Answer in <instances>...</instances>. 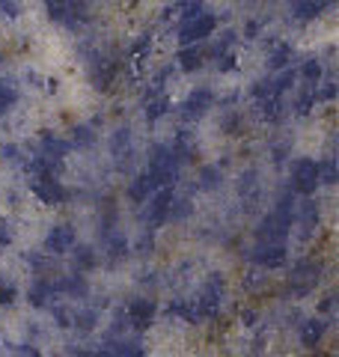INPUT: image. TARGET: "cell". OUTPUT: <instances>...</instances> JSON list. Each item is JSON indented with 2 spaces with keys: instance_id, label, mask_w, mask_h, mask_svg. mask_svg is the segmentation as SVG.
Returning a JSON list of instances; mask_svg holds the SVG:
<instances>
[{
  "instance_id": "4dcf8cb0",
  "label": "cell",
  "mask_w": 339,
  "mask_h": 357,
  "mask_svg": "<svg viewBox=\"0 0 339 357\" xmlns=\"http://www.w3.org/2000/svg\"><path fill=\"white\" fill-rule=\"evenodd\" d=\"M319 182L322 185H333L336 182V161L333 158L319 161Z\"/></svg>"
},
{
  "instance_id": "44dd1931",
  "label": "cell",
  "mask_w": 339,
  "mask_h": 357,
  "mask_svg": "<svg viewBox=\"0 0 339 357\" xmlns=\"http://www.w3.org/2000/svg\"><path fill=\"white\" fill-rule=\"evenodd\" d=\"M292 60H295V48H292V45H274V51H271V57H268L271 69H286Z\"/></svg>"
},
{
  "instance_id": "30bf717a",
  "label": "cell",
  "mask_w": 339,
  "mask_h": 357,
  "mask_svg": "<svg viewBox=\"0 0 339 357\" xmlns=\"http://www.w3.org/2000/svg\"><path fill=\"white\" fill-rule=\"evenodd\" d=\"M75 244H77L75 229L66 227V223H60V227H54L48 236H45V253H48V256H60V253L75 250Z\"/></svg>"
},
{
  "instance_id": "e575fe53",
  "label": "cell",
  "mask_w": 339,
  "mask_h": 357,
  "mask_svg": "<svg viewBox=\"0 0 339 357\" xmlns=\"http://www.w3.org/2000/svg\"><path fill=\"white\" fill-rule=\"evenodd\" d=\"M312 107H315V96H312V89H310V93H303V96L298 98V102H295V110L303 116V114H310Z\"/></svg>"
},
{
  "instance_id": "ab89813d",
  "label": "cell",
  "mask_w": 339,
  "mask_h": 357,
  "mask_svg": "<svg viewBox=\"0 0 339 357\" xmlns=\"http://www.w3.org/2000/svg\"><path fill=\"white\" fill-rule=\"evenodd\" d=\"M18 351L24 354V357H42V354H39L36 349H33V345H18Z\"/></svg>"
},
{
  "instance_id": "8fae6325",
  "label": "cell",
  "mask_w": 339,
  "mask_h": 357,
  "mask_svg": "<svg viewBox=\"0 0 339 357\" xmlns=\"http://www.w3.org/2000/svg\"><path fill=\"white\" fill-rule=\"evenodd\" d=\"M223 280L220 277H211L209 286H206V292H202L197 298V312H199V319L202 316H218V310H220V301H223Z\"/></svg>"
},
{
  "instance_id": "7c38bea8",
  "label": "cell",
  "mask_w": 339,
  "mask_h": 357,
  "mask_svg": "<svg viewBox=\"0 0 339 357\" xmlns=\"http://www.w3.org/2000/svg\"><path fill=\"white\" fill-rule=\"evenodd\" d=\"M69 149H72V143L69 140H63V137H56V134H42V158L48 161V164H54L56 170L63 167V161H66V155H69Z\"/></svg>"
},
{
  "instance_id": "7a4b0ae2",
  "label": "cell",
  "mask_w": 339,
  "mask_h": 357,
  "mask_svg": "<svg viewBox=\"0 0 339 357\" xmlns=\"http://www.w3.org/2000/svg\"><path fill=\"white\" fill-rule=\"evenodd\" d=\"M319 161L312 158H298L292 164V173H289V188L301 197H310L319 191Z\"/></svg>"
},
{
  "instance_id": "5b68a950",
  "label": "cell",
  "mask_w": 339,
  "mask_h": 357,
  "mask_svg": "<svg viewBox=\"0 0 339 357\" xmlns=\"http://www.w3.org/2000/svg\"><path fill=\"white\" fill-rule=\"evenodd\" d=\"M146 211H143V220L149 223L152 229H158L161 223L170 220V206H173V188H161V191H155L149 199H146Z\"/></svg>"
},
{
  "instance_id": "277c9868",
  "label": "cell",
  "mask_w": 339,
  "mask_h": 357,
  "mask_svg": "<svg viewBox=\"0 0 339 357\" xmlns=\"http://www.w3.org/2000/svg\"><path fill=\"white\" fill-rule=\"evenodd\" d=\"M30 188L45 206H63L66 199H69V191H66V185L56 178V173H36Z\"/></svg>"
},
{
  "instance_id": "60d3db41",
  "label": "cell",
  "mask_w": 339,
  "mask_h": 357,
  "mask_svg": "<svg viewBox=\"0 0 339 357\" xmlns=\"http://www.w3.org/2000/svg\"><path fill=\"white\" fill-rule=\"evenodd\" d=\"M333 304H336L333 295H327V298L322 301V312H333Z\"/></svg>"
},
{
  "instance_id": "f35d334b",
  "label": "cell",
  "mask_w": 339,
  "mask_h": 357,
  "mask_svg": "<svg viewBox=\"0 0 339 357\" xmlns=\"http://www.w3.org/2000/svg\"><path fill=\"white\" fill-rule=\"evenodd\" d=\"M0 152H3V158H6V161H18V158H21V155H18V146H3Z\"/></svg>"
},
{
  "instance_id": "d6a6232c",
  "label": "cell",
  "mask_w": 339,
  "mask_h": 357,
  "mask_svg": "<svg viewBox=\"0 0 339 357\" xmlns=\"http://www.w3.org/2000/svg\"><path fill=\"white\" fill-rule=\"evenodd\" d=\"M220 185V170L218 167H202L199 170V188H214Z\"/></svg>"
},
{
  "instance_id": "ba28073f",
  "label": "cell",
  "mask_w": 339,
  "mask_h": 357,
  "mask_svg": "<svg viewBox=\"0 0 339 357\" xmlns=\"http://www.w3.org/2000/svg\"><path fill=\"white\" fill-rule=\"evenodd\" d=\"M214 107V93L211 89H194V93H190L185 102H182V119L185 122H197V119H202L209 114V110Z\"/></svg>"
},
{
  "instance_id": "52a82bcc",
  "label": "cell",
  "mask_w": 339,
  "mask_h": 357,
  "mask_svg": "<svg viewBox=\"0 0 339 357\" xmlns=\"http://www.w3.org/2000/svg\"><path fill=\"white\" fill-rule=\"evenodd\" d=\"M155 316H158V307H155L152 298H134V301H128V307H126V319H128V325L134 331L152 328Z\"/></svg>"
},
{
  "instance_id": "484cf974",
  "label": "cell",
  "mask_w": 339,
  "mask_h": 357,
  "mask_svg": "<svg viewBox=\"0 0 339 357\" xmlns=\"http://www.w3.org/2000/svg\"><path fill=\"white\" fill-rule=\"evenodd\" d=\"M105 244H107V256H110V259H119V256H126V253H128L126 238L113 236V232H105Z\"/></svg>"
},
{
  "instance_id": "3957f363",
  "label": "cell",
  "mask_w": 339,
  "mask_h": 357,
  "mask_svg": "<svg viewBox=\"0 0 339 357\" xmlns=\"http://www.w3.org/2000/svg\"><path fill=\"white\" fill-rule=\"evenodd\" d=\"M214 30H218V18L202 9L199 15L182 18V24H179V42H182V45H197L202 39L214 36Z\"/></svg>"
},
{
  "instance_id": "b9f144b4",
  "label": "cell",
  "mask_w": 339,
  "mask_h": 357,
  "mask_svg": "<svg viewBox=\"0 0 339 357\" xmlns=\"http://www.w3.org/2000/svg\"><path fill=\"white\" fill-rule=\"evenodd\" d=\"M93 357H113V349H101V351H93Z\"/></svg>"
},
{
  "instance_id": "f546056e",
  "label": "cell",
  "mask_w": 339,
  "mask_h": 357,
  "mask_svg": "<svg viewBox=\"0 0 339 357\" xmlns=\"http://www.w3.org/2000/svg\"><path fill=\"white\" fill-rule=\"evenodd\" d=\"M113 349V357H143V345L137 342H119V345H110Z\"/></svg>"
},
{
  "instance_id": "9c48e42d",
  "label": "cell",
  "mask_w": 339,
  "mask_h": 357,
  "mask_svg": "<svg viewBox=\"0 0 339 357\" xmlns=\"http://www.w3.org/2000/svg\"><path fill=\"white\" fill-rule=\"evenodd\" d=\"M286 256V241H259L253 248V262L259 268H280Z\"/></svg>"
},
{
  "instance_id": "8d00e7d4",
  "label": "cell",
  "mask_w": 339,
  "mask_h": 357,
  "mask_svg": "<svg viewBox=\"0 0 339 357\" xmlns=\"http://www.w3.org/2000/svg\"><path fill=\"white\" fill-rule=\"evenodd\" d=\"M0 9H3V15H9V18L21 15V6L15 3V0H0Z\"/></svg>"
},
{
  "instance_id": "e0dca14e",
  "label": "cell",
  "mask_w": 339,
  "mask_h": 357,
  "mask_svg": "<svg viewBox=\"0 0 339 357\" xmlns=\"http://www.w3.org/2000/svg\"><path fill=\"white\" fill-rule=\"evenodd\" d=\"M143 105H146V107H143V110H146V119L155 122V119H161L167 110H170V98H167V93H164L161 86H152Z\"/></svg>"
},
{
  "instance_id": "8992f818",
  "label": "cell",
  "mask_w": 339,
  "mask_h": 357,
  "mask_svg": "<svg viewBox=\"0 0 339 357\" xmlns=\"http://www.w3.org/2000/svg\"><path fill=\"white\" fill-rule=\"evenodd\" d=\"M319 271H322V268L315 265V262H298L295 271L289 274V289H292V295H298V298L310 295L312 289H315V283H319Z\"/></svg>"
},
{
  "instance_id": "5bb4252c",
  "label": "cell",
  "mask_w": 339,
  "mask_h": 357,
  "mask_svg": "<svg viewBox=\"0 0 339 357\" xmlns=\"http://www.w3.org/2000/svg\"><path fill=\"white\" fill-rule=\"evenodd\" d=\"M116 72H119L116 63H110V60H96L93 69H89V81H93V86H98V89H110L113 81H116Z\"/></svg>"
},
{
  "instance_id": "f1b7e54d",
  "label": "cell",
  "mask_w": 339,
  "mask_h": 357,
  "mask_svg": "<svg viewBox=\"0 0 339 357\" xmlns=\"http://www.w3.org/2000/svg\"><path fill=\"white\" fill-rule=\"evenodd\" d=\"M15 105H18V89L9 86V84H0V114L9 107H15Z\"/></svg>"
},
{
  "instance_id": "83f0119b",
  "label": "cell",
  "mask_w": 339,
  "mask_h": 357,
  "mask_svg": "<svg viewBox=\"0 0 339 357\" xmlns=\"http://www.w3.org/2000/svg\"><path fill=\"white\" fill-rule=\"evenodd\" d=\"M170 316H179V319H185V321H197L199 319V312H197V304H170Z\"/></svg>"
},
{
  "instance_id": "d4e9b609",
  "label": "cell",
  "mask_w": 339,
  "mask_h": 357,
  "mask_svg": "<svg viewBox=\"0 0 339 357\" xmlns=\"http://www.w3.org/2000/svg\"><path fill=\"white\" fill-rule=\"evenodd\" d=\"M113 155L122 161L126 155H131V134L128 128H119L116 134H113Z\"/></svg>"
},
{
  "instance_id": "2e32d148",
  "label": "cell",
  "mask_w": 339,
  "mask_h": 357,
  "mask_svg": "<svg viewBox=\"0 0 339 357\" xmlns=\"http://www.w3.org/2000/svg\"><path fill=\"white\" fill-rule=\"evenodd\" d=\"M206 57H209V54L202 51L199 45H185V48L179 51V57H176V66L182 72H197V69L206 66Z\"/></svg>"
},
{
  "instance_id": "4316f807",
  "label": "cell",
  "mask_w": 339,
  "mask_h": 357,
  "mask_svg": "<svg viewBox=\"0 0 339 357\" xmlns=\"http://www.w3.org/2000/svg\"><path fill=\"white\" fill-rule=\"evenodd\" d=\"M96 319L98 316H96L93 310H84V312H75V316H72V325L81 331V333H89V331L96 328Z\"/></svg>"
},
{
  "instance_id": "cb8c5ba5",
  "label": "cell",
  "mask_w": 339,
  "mask_h": 357,
  "mask_svg": "<svg viewBox=\"0 0 339 357\" xmlns=\"http://www.w3.org/2000/svg\"><path fill=\"white\" fill-rule=\"evenodd\" d=\"M301 77H303L307 84H319L322 77H324V66L315 60V57H312V60H303V66H301Z\"/></svg>"
},
{
  "instance_id": "7402d4cb",
  "label": "cell",
  "mask_w": 339,
  "mask_h": 357,
  "mask_svg": "<svg viewBox=\"0 0 339 357\" xmlns=\"http://www.w3.org/2000/svg\"><path fill=\"white\" fill-rule=\"evenodd\" d=\"M69 143H72V146H81V149H84V146H93V143H96V131H93V126H75Z\"/></svg>"
},
{
  "instance_id": "4fadbf2b",
  "label": "cell",
  "mask_w": 339,
  "mask_h": 357,
  "mask_svg": "<svg viewBox=\"0 0 339 357\" xmlns=\"http://www.w3.org/2000/svg\"><path fill=\"white\" fill-rule=\"evenodd\" d=\"M45 13L51 21L66 27H77L75 24V0H45Z\"/></svg>"
},
{
  "instance_id": "7bdbcfd3",
  "label": "cell",
  "mask_w": 339,
  "mask_h": 357,
  "mask_svg": "<svg viewBox=\"0 0 339 357\" xmlns=\"http://www.w3.org/2000/svg\"><path fill=\"white\" fill-rule=\"evenodd\" d=\"M324 3H336V0H324Z\"/></svg>"
},
{
  "instance_id": "ffe728a7",
  "label": "cell",
  "mask_w": 339,
  "mask_h": 357,
  "mask_svg": "<svg viewBox=\"0 0 339 357\" xmlns=\"http://www.w3.org/2000/svg\"><path fill=\"white\" fill-rule=\"evenodd\" d=\"M155 191H161V188H155L152 185V178L149 176H137L134 178V182L128 185V197H131V203H146V199H149Z\"/></svg>"
},
{
  "instance_id": "d590c367",
  "label": "cell",
  "mask_w": 339,
  "mask_h": 357,
  "mask_svg": "<svg viewBox=\"0 0 339 357\" xmlns=\"http://www.w3.org/2000/svg\"><path fill=\"white\" fill-rule=\"evenodd\" d=\"M27 262L36 268V271H48V265H51L48 253H27Z\"/></svg>"
},
{
  "instance_id": "9a60e30c",
  "label": "cell",
  "mask_w": 339,
  "mask_h": 357,
  "mask_svg": "<svg viewBox=\"0 0 339 357\" xmlns=\"http://www.w3.org/2000/svg\"><path fill=\"white\" fill-rule=\"evenodd\" d=\"M324 6H327L324 0H292V3H289V13H292V18H295V21L307 24V21H315V18L322 15Z\"/></svg>"
},
{
  "instance_id": "603a6c76",
  "label": "cell",
  "mask_w": 339,
  "mask_h": 357,
  "mask_svg": "<svg viewBox=\"0 0 339 357\" xmlns=\"http://www.w3.org/2000/svg\"><path fill=\"white\" fill-rule=\"evenodd\" d=\"M98 262V256H96V250L93 248H77L75 250V271L77 274H84V271H89Z\"/></svg>"
},
{
  "instance_id": "74e56055",
  "label": "cell",
  "mask_w": 339,
  "mask_h": 357,
  "mask_svg": "<svg viewBox=\"0 0 339 357\" xmlns=\"http://www.w3.org/2000/svg\"><path fill=\"white\" fill-rule=\"evenodd\" d=\"M9 244H13V229L0 220V248H9Z\"/></svg>"
},
{
  "instance_id": "ac0fdd59",
  "label": "cell",
  "mask_w": 339,
  "mask_h": 357,
  "mask_svg": "<svg viewBox=\"0 0 339 357\" xmlns=\"http://www.w3.org/2000/svg\"><path fill=\"white\" fill-rule=\"evenodd\" d=\"M51 298H54V286H51L48 277H39V280L27 289V301L33 307H39V310L51 307Z\"/></svg>"
},
{
  "instance_id": "6da1fadb",
  "label": "cell",
  "mask_w": 339,
  "mask_h": 357,
  "mask_svg": "<svg viewBox=\"0 0 339 357\" xmlns=\"http://www.w3.org/2000/svg\"><path fill=\"white\" fill-rule=\"evenodd\" d=\"M179 158L173 155V149L170 146H155L152 155H149V167H146V176L152 178L155 188H170L176 182L179 176Z\"/></svg>"
},
{
  "instance_id": "d6986e66",
  "label": "cell",
  "mask_w": 339,
  "mask_h": 357,
  "mask_svg": "<svg viewBox=\"0 0 339 357\" xmlns=\"http://www.w3.org/2000/svg\"><path fill=\"white\" fill-rule=\"evenodd\" d=\"M324 331H327V321H322V319H307V321L301 325V342L307 345V349H315V345H322Z\"/></svg>"
},
{
  "instance_id": "1f68e13d",
  "label": "cell",
  "mask_w": 339,
  "mask_h": 357,
  "mask_svg": "<svg viewBox=\"0 0 339 357\" xmlns=\"http://www.w3.org/2000/svg\"><path fill=\"white\" fill-rule=\"evenodd\" d=\"M190 199H176L173 197V206H170V220H185L190 215Z\"/></svg>"
},
{
  "instance_id": "836d02e7",
  "label": "cell",
  "mask_w": 339,
  "mask_h": 357,
  "mask_svg": "<svg viewBox=\"0 0 339 357\" xmlns=\"http://www.w3.org/2000/svg\"><path fill=\"white\" fill-rule=\"evenodd\" d=\"M15 295H18L15 283H0V307H13L15 304Z\"/></svg>"
}]
</instances>
